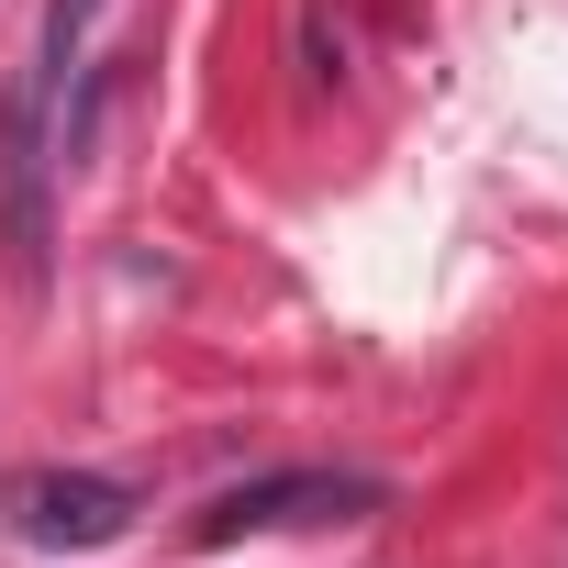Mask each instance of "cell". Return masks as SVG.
Returning a JSON list of instances; mask_svg holds the SVG:
<instances>
[{
    "mask_svg": "<svg viewBox=\"0 0 568 568\" xmlns=\"http://www.w3.org/2000/svg\"><path fill=\"white\" fill-rule=\"evenodd\" d=\"M101 23V0H45V34L12 68V101H0V234H12V291H45V256H57V101L68 68Z\"/></svg>",
    "mask_w": 568,
    "mask_h": 568,
    "instance_id": "obj_1",
    "label": "cell"
},
{
    "mask_svg": "<svg viewBox=\"0 0 568 568\" xmlns=\"http://www.w3.org/2000/svg\"><path fill=\"white\" fill-rule=\"evenodd\" d=\"M379 479L357 468H278V479H234L190 513V546H245V535H291V524H368Z\"/></svg>",
    "mask_w": 568,
    "mask_h": 568,
    "instance_id": "obj_2",
    "label": "cell"
},
{
    "mask_svg": "<svg viewBox=\"0 0 568 568\" xmlns=\"http://www.w3.org/2000/svg\"><path fill=\"white\" fill-rule=\"evenodd\" d=\"M12 524L34 546H112L134 524V490L101 479V468H23L12 479Z\"/></svg>",
    "mask_w": 568,
    "mask_h": 568,
    "instance_id": "obj_3",
    "label": "cell"
}]
</instances>
